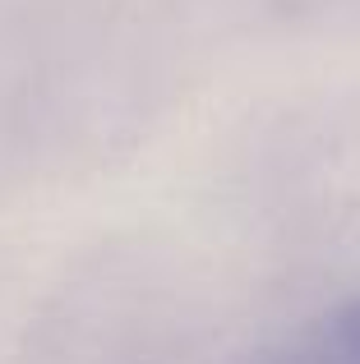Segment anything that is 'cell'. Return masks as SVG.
<instances>
[{
  "instance_id": "cell-1",
  "label": "cell",
  "mask_w": 360,
  "mask_h": 364,
  "mask_svg": "<svg viewBox=\"0 0 360 364\" xmlns=\"http://www.w3.org/2000/svg\"><path fill=\"white\" fill-rule=\"evenodd\" d=\"M328 360L333 364H360V295L356 300H346L342 309L328 318Z\"/></svg>"
}]
</instances>
